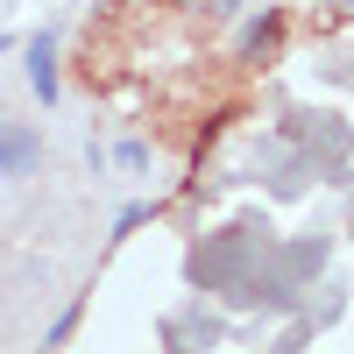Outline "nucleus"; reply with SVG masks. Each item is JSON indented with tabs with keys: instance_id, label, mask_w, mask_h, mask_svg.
Here are the masks:
<instances>
[{
	"instance_id": "nucleus-1",
	"label": "nucleus",
	"mask_w": 354,
	"mask_h": 354,
	"mask_svg": "<svg viewBox=\"0 0 354 354\" xmlns=\"http://www.w3.org/2000/svg\"><path fill=\"white\" fill-rule=\"evenodd\" d=\"M262 248H270V227H227V234H205V241L192 248V262H185V277L198 283V290H241L248 283V270L262 262Z\"/></svg>"
},
{
	"instance_id": "nucleus-2",
	"label": "nucleus",
	"mask_w": 354,
	"mask_h": 354,
	"mask_svg": "<svg viewBox=\"0 0 354 354\" xmlns=\"http://www.w3.org/2000/svg\"><path fill=\"white\" fill-rule=\"evenodd\" d=\"M326 255H333V234H298V241H270L262 248V270H270L283 290H305L319 270H326Z\"/></svg>"
},
{
	"instance_id": "nucleus-3",
	"label": "nucleus",
	"mask_w": 354,
	"mask_h": 354,
	"mask_svg": "<svg viewBox=\"0 0 354 354\" xmlns=\"http://www.w3.org/2000/svg\"><path fill=\"white\" fill-rule=\"evenodd\" d=\"M43 170V128L0 113V185H21V177Z\"/></svg>"
},
{
	"instance_id": "nucleus-4",
	"label": "nucleus",
	"mask_w": 354,
	"mask_h": 354,
	"mask_svg": "<svg viewBox=\"0 0 354 354\" xmlns=\"http://www.w3.org/2000/svg\"><path fill=\"white\" fill-rule=\"evenodd\" d=\"M21 71H28V85H36V100L57 106V28H36V36L21 43Z\"/></svg>"
},
{
	"instance_id": "nucleus-5",
	"label": "nucleus",
	"mask_w": 354,
	"mask_h": 354,
	"mask_svg": "<svg viewBox=\"0 0 354 354\" xmlns=\"http://www.w3.org/2000/svg\"><path fill=\"white\" fill-rule=\"evenodd\" d=\"M277 43H283V15H277V8H262V21L241 28V64H262Z\"/></svg>"
},
{
	"instance_id": "nucleus-6",
	"label": "nucleus",
	"mask_w": 354,
	"mask_h": 354,
	"mask_svg": "<svg viewBox=\"0 0 354 354\" xmlns=\"http://www.w3.org/2000/svg\"><path fill=\"white\" fill-rule=\"evenodd\" d=\"M213 340H220V319H205V312L170 319V347H177V354H198V347H213Z\"/></svg>"
},
{
	"instance_id": "nucleus-7",
	"label": "nucleus",
	"mask_w": 354,
	"mask_h": 354,
	"mask_svg": "<svg viewBox=\"0 0 354 354\" xmlns=\"http://www.w3.org/2000/svg\"><path fill=\"white\" fill-rule=\"evenodd\" d=\"M149 213H156V205H142V198H128L121 213H113V241H128V234H135L142 220H149Z\"/></svg>"
},
{
	"instance_id": "nucleus-8",
	"label": "nucleus",
	"mask_w": 354,
	"mask_h": 354,
	"mask_svg": "<svg viewBox=\"0 0 354 354\" xmlns=\"http://www.w3.org/2000/svg\"><path fill=\"white\" fill-rule=\"evenodd\" d=\"M177 8H192V15H205V21H234V15H241V0H177Z\"/></svg>"
},
{
	"instance_id": "nucleus-9",
	"label": "nucleus",
	"mask_w": 354,
	"mask_h": 354,
	"mask_svg": "<svg viewBox=\"0 0 354 354\" xmlns=\"http://www.w3.org/2000/svg\"><path fill=\"white\" fill-rule=\"evenodd\" d=\"M71 326H78V305H64V312H57V319H50V347H57V340H64Z\"/></svg>"
},
{
	"instance_id": "nucleus-10",
	"label": "nucleus",
	"mask_w": 354,
	"mask_h": 354,
	"mask_svg": "<svg viewBox=\"0 0 354 354\" xmlns=\"http://www.w3.org/2000/svg\"><path fill=\"white\" fill-rule=\"evenodd\" d=\"M149 163V142H121V170H142Z\"/></svg>"
},
{
	"instance_id": "nucleus-11",
	"label": "nucleus",
	"mask_w": 354,
	"mask_h": 354,
	"mask_svg": "<svg viewBox=\"0 0 354 354\" xmlns=\"http://www.w3.org/2000/svg\"><path fill=\"white\" fill-rule=\"evenodd\" d=\"M8 50H15V36H0V57H8Z\"/></svg>"
}]
</instances>
